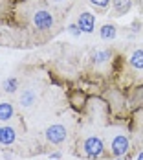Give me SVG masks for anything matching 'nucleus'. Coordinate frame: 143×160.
I'll return each mask as SVG.
<instances>
[{"instance_id": "obj_1", "label": "nucleus", "mask_w": 143, "mask_h": 160, "mask_svg": "<svg viewBox=\"0 0 143 160\" xmlns=\"http://www.w3.org/2000/svg\"><path fill=\"white\" fill-rule=\"evenodd\" d=\"M83 151L88 158H101L105 153V144L99 136H88L83 142Z\"/></svg>"}, {"instance_id": "obj_2", "label": "nucleus", "mask_w": 143, "mask_h": 160, "mask_svg": "<svg viewBox=\"0 0 143 160\" xmlns=\"http://www.w3.org/2000/svg\"><path fill=\"white\" fill-rule=\"evenodd\" d=\"M53 24H55L53 15H51L48 9H37V11L33 13V26H35L37 30L48 32V30L53 28Z\"/></svg>"}, {"instance_id": "obj_3", "label": "nucleus", "mask_w": 143, "mask_h": 160, "mask_svg": "<svg viewBox=\"0 0 143 160\" xmlns=\"http://www.w3.org/2000/svg\"><path fill=\"white\" fill-rule=\"evenodd\" d=\"M44 136H46V140L50 144L57 145V144H63L64 140L68 138V131H66V127L61 125V123H53V125H50V127L46 129Z\"/></svg>"}, {"instance_id": "obj_4", "label": "nucleus", "mask_w": 143, "mask_h": 160, "mask_svg": "<svg viewBox=\"0 0 143 160\" xmlns=\"http://www.w3.org/2000/svg\"><path fill=\"white\" fill-rule=\"evenodd\" d=\"M110 151L114 157H125L130 151V142L125 134H116L110 142Z\"/></svg>"}, {"instance_id": "obj_5", "label": "nucleus", "mask_w": 143, "mask_h": 160, "mask_svg": "<svg viewBox=\"0 0 143 160\" xmlns=\"http://www.w3.org/2000/svg\"><path fill=\"white\" fill-rule=\"evenodd\" d=\"M77 24H79V28L84 33H92L94 32V28H95V17L92 15L90 11H84V13H81L79 15Z\"/></svg>"}, {"instance_id": "obj_6", "label": "nucleus", "mask_w": 143, "mask_h": 160, "mask_svg": "<svg viewBox=\"0 0 143 160\" xmlns=\"http://www.w3.org/2000/svg\"><path fill=\"white\" fill-rule=\"evenodd\" d=\"M128 63H130V66H132V70L143 72V48L134 50L132 55H130V59H128Z\"/></svg>"}, {"instance_id": "obj_7", "label": "nucleus", "mask_w": 143, "mask_h": 160, "mask_svg": "<svg viewBox=\"0 0 143 160\" xmlns=\"http://www.w3.org/2000/svg\"><path fill=\"white\" fill-rule=\"evenodd\" d=\"M17 138V131L13 127H9V125H6V127H2V134H0V144L2 145H11L15 142Z\"/></svg>"}, {"instance_id": "obj_8", "label": "nucleus", "mask_w": 143, "mask_h": 160, "mask_svg": "<svg viewBox=\"0 0 143 160\" xmlns=\"http://www.w3.org/2000/svg\"><path fill=\"white\" fill-rule=\"evenodd\" d=\"M112 6H114V11L116 15L121 17V15H127L132 8V0H112Z\"/></svg>"}, {"instance_id": "obj_9", "label": "nucleus", "mask_w": 143, "mask_h": 160, "mask_svg": "<svg viewBox=\"0 0 143 160\" xmlns=\"http://www.w3.org/2000/svg\"><path fill=\"white\" fill-rule=\"evenodd\" d=\"M15 116V109L9 101H2L0 103V122H9Z\"/></svg>"}, {"instance_id": "obj_10", "label": "nucleus", "mask_w": 143, "mask_h": 160, "mask_svg": "<svg viewBox=\"0 0 143 160\" xmlns=\"http://www.w3.org/2000/svg\"><path fill=\"white\" fill-rule=\"evenodd\" d=\"M35 101H37V94L33 92V88L22 90V96H20V105L22 107H31Z\"/></svg>"}, {"instance_id": "obj_11", "label": "nucleus", "mask_w": 143, "mask_h": 160, "mask_svg": "<svg viewBox=\"0 0 143 160\" xmlns=\"http://www.w3.org/2000/svg\"><path fill=\"white\" fill-rule=\"evenodd\" d=\"M108 59H110V52L108 50H95L92 53V63L94 64H103V63H107Z\"/></svg>"}, {"instance_id": "obj_12", "label": "nucleus", "mask_w": 143, "mask_h": 160, "mask_svg": "<svg viewBox=\"0 0 143 160\" xmlns=\"http://www.w3.org/2000/svg\"><path fill=\"white\" fill-rule=\"evenodd\" d=\"M116 26L114 24H105V26H101V30H99V35H101V39H105V41H112L114 37H116Z\"/></svg>"}, {"instance_id": "obj_13", "label": "nucleus", "mask_w": 143, "mask_h": 160, "mask_svg": "<svg viewBox=\"0 0 143 160\" xmlns=\"http://www.w3.org/2000/svg\"><path fill=\"white\" fill-rule=\"evenodd\" d=\"M2 87H4L6 92L13 94V92H17V88H18V79L17 78H7V79L2 83Z\"/></svg>"}, {"instance_id": "obj_14", "label": "nucleus", "mask_w": 143, "mask_h": 160, "mask_svg": "<svg viewBox=\"0 0 143 160\" xmlns=\"http://www.w3.org/2000/svg\"><path fill=\"white\" fill-rule=\"evenodd\" d=\"M112 0H90V4L92 6H95L97 9H107L108 6H110Z\"/></svg>"}, {"instance_id": "obj_15", "label": "nucleus", "mask_w": 143, "mask_h": 160, "mask_svg": "<svg viewBox=\"0 0 143 160\" xmlns=\"http://www.w3.org/2000/svg\"><path fill=\"white\" fill-rule=\"evenodd\" d=\"M68 32L72 33L74 37H79V35H81V32H83V30H81V28H79V24H70V26H68Z\"/></svg>"}, {"instance_id": "obj_16", "label": "nucleus", "mask_w": 143, "mask_h": 160, "mask_svg": "<svg viewBox=\"0 0 143 160\" xmlns=\"http://www.w3.org/2000/svg\"><path fill=\"white\" fill-rule=\"evenodd\" d=\"M51 158H57V160H59V158H61V153H59V151H57V153H53V155H51Z\"/></svg>"}, {"instance_id": "obj_17", "label": "nucleus", "mask_w": 143, "mask_h": 160, "mask_svg": "<svg viewBox=\"0 0 143 160\" xmlns=\"http://www.w3.org/2000/svg\"><path fill=\"white\" fill-rule=\"evenodd\" d=\"M136 160H143V151L140 153V155H138V158H136Z\"/></svg>"}, {"instance_id": "obj_18", "label": "nucleus", "mask_w": 143, "mask_h": 160, "mask_svg": "<svg viewBox=\"0 0 143 160\" xmlns=\"http://www.w3.org/2000/svg\"><path fill=\"white\" fill-rule=\"evenodd\" d=\"M51 2H57V4H59V2H64V0H51Z\"/></svg>"}, {"instance_id": "obj_19", "label": "nucleus", "mask_w": 143, "mask_h": 160, "mask_svg": "<svg viewBox=\"0 0 143 160\" xmlns=\"http://www.w3.org/2000/svg\"><path fill=\"white\" fill-rule=\"evenodd\" d=\"M116 160H123V158H121V157H117V158H116Z\"/></svg>"}, {"instance_id": "obj_20", "label": "nucleus", "mask_w": 143, "mask_h": 160, "mask_svg": "<svg viewBox=\"0 0 143 160\" xmlns=\"http://www.w3.org/2000/svg\"><path fill=\"white\" fill-rule=\"evenodd\" d=\"M0 134H2V125H0Z\"/></svg>"}, {"instance_id": "obj_21", "label": "nucleus", "mask_w": 143, "mask_h": 160, "mask_svg": "<svg viewBox=\"0 0 143 160\" xmlns=\"http://www.w3.org/2000/svg\"><path fill=\"white\" fill-rule=\"evenodd\" d=\"M50 160H57V158H50Z\"/></svg>"}]
</instances>
